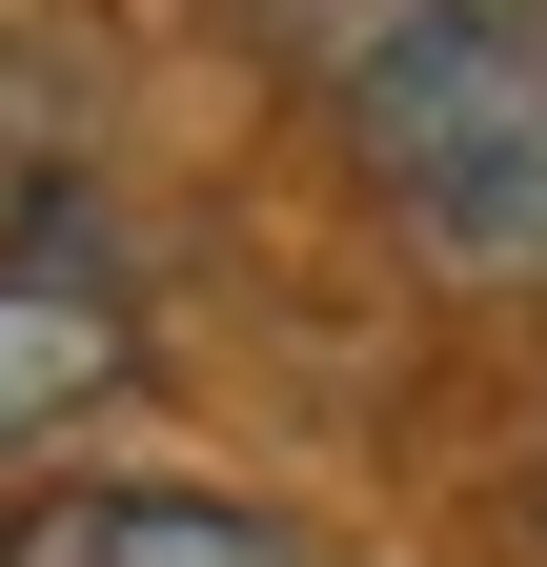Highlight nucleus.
Segmentation results:
<instances>
[{"label": "nucleus", "mask_w": 547, "mask_h": 567, "mask_svg": "<svg viewBox=\"0 0 547 567\" xmlns=\"http://www.w3.org/2000/svg\"><path fill=\"white\" fill-rule=\"evenodd\" d=\"M324 122L446 284H547V21L527 0H324Z\"/></svg>", "instance_id": "nucleus-1"}, {"label": "nucleus", "mask_w": 547, "mask_h": 567, "mask_svg": "<svg viewBox=\"0 0 547 567\" xmlns=\"http://www.w3.org/2000/svg\"><path fill=\"white\" fill-rule=\"evenodd\" d=\"M0 567H305V527L244 507V486L82 466V486H41V507H0Z\"/></svg>", "instance_id": "nucleus-2"}, {"label": "nucleus", "mask_w": 547, "mask_h": 567, "mask_svg": "<svg viewBox=\"0 0 547 567\" xmlns=\"http://www.w3.org/2000/svg\"><path fill=\"white\" fill-rule=\"evenodd\" d=\"M143 385V305L102 264H0V466H41L82 405Z\"/></svg>", "instance_id": "nucleus-3"}]
</instances>
